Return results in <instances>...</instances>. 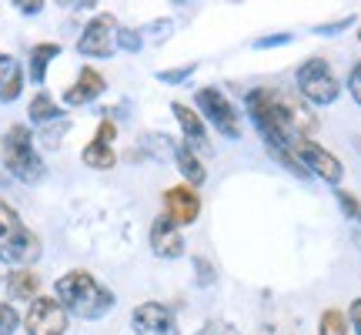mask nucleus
<instances>
[{"label": "nucleus", "mask_w": 361, "mask_h": 335, "mask_svg": "<svg viewBox=\"0 0 361 335\" xmlns=\"http://www.w3.org/2000/svg\"><path fill=\"white\" fill-rule=\"evenodd\" d=\"M194 101H197V107H201V117H207L224 138H241L238 111H234L231 101H228L218 88H201L197 94H194Z\"/></svg>", "instance_id": "423d86ee"}, {"label": "nucleus", "mask_w": 361, "mask_h": 335, "mask_svg": "<svg viewBox=\"0 0 361 335\" xmlns=\"http://www.w3.org/2000/svg\"><path fill=\"white\" fill-rule=\"evenodd\" d=\"M130 329H134V335H178V319L168 305L144 302L130 315Z\"/></svg>", "instance_id": "1a4fd4ad"}, {"label": "nucleus", "mask_w": 361, "mask_h": 335, "mask_svg": "<svg viewBox=\"0 0 361 335\" xmlns=\"http://www.w3.org/2000/svg\"><path fill=\"white\" fill-rule=\"evenodd\" d=\"M117 47L128 54H137L144 47V37L141 30H130V27H124V30H117Z\"/></svg>", "instance_id": "5701e85b"}, {"label": "nucleus", "mask_w": 361, "mask_h": 335, "mask_svg": "<svg viewBox=\"0 0 361 335\" xmlns=\"http://www.w3.org/2000/svg\"><path fill=\"white\" fill-rule=\"evenodd\" d=\"M40 258V238L27 228L7 201H0V261L27 269Z\"/></svg>", "instance_id": "f03ea898"}, {"label": "nucleus", "mask_w": 361, "mask_h": 335, "mask_svg": "<svg viewBox=\"0 0 361 335\" xmlns=\"http://www.w3.org/2000/svg\"><path fill=\"white\" fill-rule=\"evenodd\" d=\"M114 44H117V20L111 13H97L84 34L78 37V51L84 57H111L114 54Z\"/></svg>", "instance_id": "6e6552de"}, {"label": "nucleus", "mask_w": 361, "mask_h": 335, "mask_svg": "<svg viewBox=\"0 0 361 335\" xmlns=\"http://www.w3.org/2000/svg\"><path fill=\"white\" fill-rule=\"evenodd\" d=\"M57 292V302L64 305L67 312H74L78 319H101L107 312L114 309V292L104 288L90 271H67L57 278L54 285Z\"/></svg>", "instance_id": "f257e3e1"}, {"label": "nucleus", "mask_w": 361, "mask_h": 335, "mask_svg": "<svg viewBox=\"0 0 361 335\" xmlns=\"http://www.w3.org/2000/svg\"><path fill=\"white\" fill-rule=\"evenodd\" d=\"M171 111H174V117H178V124H180V131H184V138H188V144H207L204 117L197 114V111H191L188 104H174Z\"/></svg>", "instance_id": "ddd939ff"}, {"label": "nucleus", "mask_w": 361, "mask_h": 335, "mask_svg": "<svg viewBox=\"0 0 361 335\" xmlns=\"http://www.w3.org/2000/svg\"><path fill=\"white\" fill-rule=\"evenodd\" d=\"M27 114H30L34 124H51V121H61V107L54 104V98L47 94V90H40V94H34V101H30V107H27Z\"/></svg>", "instance_id": "a211bd4d"}, {"label": "nucleus", "mask_w": 361, "mask_h": 335, "mask_svg": "<svg viewBox=\"0 0 361 335\" xmlns=\"http://www.w3.org/2000/svg\"><path fill=\"white\" fill-rule=\"evenodd\" d=\"M84 165L90 168H97V171H107V168H114L117 165V155H114V148L111 144H101V141H90L87 148H84Z\"/></svg>", "instance_id": "6ab92c4d"}, {"label": "nucleus", "mask_w": 361, "mask_h": 335, "mask_svg": "<svg viewBox=\"0 0 361 335\" xmlns=\"http://www.w3.org/2000/svg\"><path fill=\"white\" fill-rule=\"evenodd\" d=\"M298 90L311 104H331V101H338L341 84H338L335 71L328 67L324 57H311V61H305V64L298 67Z\"/></svg>", "instance_id": "20e7f679"}, {"label": "nucleus", "mask_w": 361, "mask_h": 335, "mask_svg": "<svg viewBox=\"0 0 361 335\" xmlns=\"http://www.w3.org/2000/svg\"><path fill=\"white\" fill-rule=\"evenodd\" d=\"M291 155L301 161V168H305L308 175H318V178L328 181V184H338V181H341V175H345L341 161H338L331 151H324L322 144L308 141V138H298V141H291Z\"/></svg>", "instance_id": "0eeeda50"}, {"label": "nucleus", "mask_w": 361, "mask_h": 335, "mask_svg": "<svg viewBox=\"0 0 361 335\" xmlns=\"http://www.w3.org/2000/svg\"><path fill=\"white\" fill-rule=\"evenodd\" d=\"M57 54H61V44H34V51H30V81L34 84H44L47 64H51Z\"/></svg>", "instance_id": "f3484780"}, {"label": "nucleus", "mask_w": 361, "mask_h": 335, "mask_svg": "<svg viewBox=\"0 0 361 335\" xmlns=\"http://www.w3.org/2000/svg\"><path fill=\"white\" fill-rule=\"evenodd\" d=\"M318 335H348V319H345V312H338V309L324 312L322 322H318Z\"/></svg>", "instance_id": "aec40b11"}, {"label": "nucleus", "mask_w": 361, "mask_h": 335, "mask_svg": "<svg viewBox=\"0 0 361 335\" xmlns=\"http://www.w3.org/2000/svg\"><path fill=\"white\" fill-rule=\"evenodd\" d=\"M0 148H4V165H7V171H11L17 181L34 184V181L44 178V161H40L37 148H34V134H30L27 124L7 128Z\"/></svg>", "instance_id": "7ed1b4c3"}, {"label": "nucleus", "mask_w": 361, "mask_h": 335, "mask_svg": "<svg viewBox=\"0 0 361 335\" xmlns=\"http://www.w3.org/2000/svg\"><path fill=\"white\" fill-rule=\"evenodd\" d=\"M67 128H71L67 121H57V124H51V128H44V141H47V144H51V148H54V144L61 141V134H64Z\"/></svg>", "instance_id": "bb28decb"}, {"label": "nucleus", "mask_w": 361, "mask_h": 335, "mask_svg": "<svg viewBox=\"0 0 361 335\" xmlns=\"http://www.w3.org/2000/svg\"><path fill=\"white\" fill-rule=\"evenodd\" d=\"M17 7H20L24 13H40V11H44V4H40V0H20Z\"/></svg>", "instance_id": "2f4dec72"}, {"label": "nucleus", "mask_w": 361, "mask_h": 335, "mask_svg": "<svg viewBox=\"0 0 361 335\" xmlns=\"http://www.w3.org/2000/svg\"><path fill=\"white\" fill-rule=\"evenodd\" d=\"M20 329V315L11 302H0V335H13Z\"/></svg>", "instance_id": "412c9836"}, {"label": "nucleus", "mask_w": 361, "mask_h": 335, "mask_svg": "<svg viewBox=\"0 0 361 335\" xmlns=\"http://www.w3.org/2000/svg\"><path fill=\"white\" fill-rule=\"evenodd\" d=\"M71 319H67V309L51 295H37L30 302V312L24 319L27 335H64Z\"/></svg>", "instance_id": "39448f33"}, {"label": "nucleus", "mask_w": 361, "mask_h": 335, "mask_svg": "<svg viewBox=\"0 0 361 335\" xmlns=\"http://www.w3.org/2000/svg\"><path fill=\"white\" fill-rule=\"evenodd\" d=\"M358 40H361V30H358Z\"/></svg>", "instance_id": "f704fd0d"}, {"label": "nucleus", "mask_w": 361, "mask_h": 335, "mask_svg": "<svg viewBox=\"0 0 361 335\" xmlns=\"http://www.w3.org/2000/svg\"><path fill=\"white\" fill-rule=\"evenodd\" d=\"M348 90H351V98L361 104V64L351 67V78H348Z\"/></svg>", "instance_id": "cd10ccee"}, {"label": "nucleus", "mask_w": 361, "mask_h": 335, "mask_svg": "<svg viewBox=\"0 0 361 335\" xmlns=\"http://www.w3.org/2000/svg\"><path fill=\"white\" fill-rule=\"evenodd\" d=\"M191 74H194V64H188V67H174V71H161L157 81H164V84H180V81H188Z\"/></svg>", "instance_id": "b1692460"}, {"label": "nucleus", "mask_w": 361, "mask_h": 335, "mask_svg": "<svg viewBox=\"0 0 361 335\" xmlns=\"http://www.w3.org/2000/svg\"><path fill=\"white\" fill-rule=\"evenodd\" d=\"M117 138V128H114V121H101V128H97V134H94V141H101V144H111Z\"/></svg>", "instance_id": "a878e982"}, {"label": "nucleus", "mask_w": 361, "mask_h": 335, "mask_svg": "<svg viewBox=\"0 0 361 335\" xmlns=\"http://www.w3.org/2000/svg\"><path fill=\"white\" fill-rule=\"evenodd\" d=\"M164 208H168V218L174 225H194L201 215V194L194 192L191 184H174L164 192Z\"/></svg>", "instance_id": "9d476101"}, {"label": "nucleus", "mask_w": 361, "mask_h": 335, "mask_svg": "<svg viewBox=\"0 0 361 335\" xmlns=\"http://www.w3.org/2000/svg\"><path fill=\"white\" fill-rule=\"evenodd\" d=\"M281 44H291V34H268V37H258L255 40V47H261V51H268V47H281Z\"/></svg>", "instance_id": "393cba45"}, {"label": "nucleus", "mask_w": 361, "mask_h": 335, "mask_svg": "<svg viewBox=\"0 0 361 335\" xmlns=\"http://www.w3.org/2000/svg\"><path fill=\"white\" fill-rule=\"evenodd\" d=\"M104 78L94 71V67H80V74H78V84H71V88L64 90V104H87L94 101V98H101L104 94Z\"/></svg>", "instance_id": "f8f14e48"}, {"label": "nucleus", "mask_w": 361, "mask_h": 335, "mask_svg": "<svg viewBox=\"0 0 361 335\" xmlns=\"http://www.w3.org/2000/svg\"><path fill=\"white\" fill-rule=\"evenodd\" d=\"M201 335H238V329H231L228 322H207Z\"/></svg>", "instance_id": "c85d7f7f"}, {"label": "nucleus", "mask_w": 361, "mask_h": 335, "mask_svg": "<svg viewBox=\"0 0 361 335\" xmlns=\"http://www.w3.org/2000/svg\"><path fill=\"white\" fill-rule=\"evenodd\" d=\"M348 319H351V325H355V332L361 335V298H355V302H351Z\"/></svg>", "instance_id": "7c9ffc66"}, {"label": "nucleus", "mask_w": 361, "mask_h": 335, "mask_svg": "<svg viewBox=\"0 0 361 335\" xmlns=\"http://www.w3.org/2000/svg\"><path fill=\"white\" fill-rule=\"evenodd\" d=\"M151 252L157 258H180L184 255V238H180V228L168 215H161V218L151 225Z\"/></svg>", "instance_id": "9b49d317"}, {"label": "nucleus", "mask_w": 361, "mask_h": 335, "mask_svg": "<svg viewBox=\"0 0 361 335\" xmlns=\"http://www.w3.org/2000/svg\"><path fill=\"white\" fill-rule=\"evenodd\" d=\"M335 198H338V205H341V211H345V218H351V221H361V201L355 198L351 192H345V188H338L335 192Z\"/></svg>", "instance_id": "4be33fe9"}, {"label": "nucleus", "mask_w": 361, "mask_h": 335, "mask_svg": "<svg viewBox=\"0 0 361 335\" xmlns=\"http://www.w3.org/2000/svg\"><path fill=\"white\" fill-rule=\"evenodd\" d=\"M351 24V17H345V20H338V24H324V27H318V34H338L341 27H348Z\"/></svg>", "instance_id": "473e14b6"}, {"label": "nucleus", "mask_w": 361, "mask_h": 335, "mask_svg": "<svg viewBox=\"0 0 361 335\" xmlns=\"http://www.w3.org/2000/svg\"><path fill=\"white\" fill-rule=\"evenodd\" d=\"M7 292H11V298H34L40 295V278L37 271L30 269H13L11 275H7Z\"/></svg>", "instance_id": "4468645a"}, {"label": "nucleus", "mask_w": 361, "mask_h": 335, "mask_svg": "<svg viewBox=\"0 0 361 335\" xmlns=\"http://www.w3.org/2000/svg\"><path fill=\"white\" fill-rule=\"evenodd\" d=\"M7 61H11V57H7V54H4V51H0V67H4V64H7Z\"/></svg>", "instance_id": "72a5a7b5"}, {"label": "nucleus", "mask_w": 361, "mask_h": 335, "mask_svg": "<svg viewBox=\"0 0 361 335\" xmlns=\"http://www.w3.org/2000/svg\"><path fill=\"white\" fill-rule=\"evenodd\" d=\"M20 90H24V71L7 61V64L0 67V104H11L20 98Z\"/></svg>", "instance_id": "dca6fc26"}, {"label": "nucleus", "mask_w": 361, "mask_h": 335, "mask_svg": "<svg viewBox=\"0 0 361 335\" xmlns=\"http://www.w3.org/2000/svg\"><path fill=\"white\" fill-rule=\"evenodd\" d=\"M174 161H178V168H180V175L188 178V184H204V178H207V171H204V165H201V158L194 155V148L191 144H178L174 148Z\"/></svg>", "instance_id": "2eb2a0df"}, {"label": "nucleus", "mask_w": 361, "mask_h": 335, "mask_svg": "<svg viewBox=\"0 0 361 335\" xmlns=\"http://www.w3.org/2000/svg\"><path fill=\"white\" fill-rule=\"evenodd\" d=\"M194 269H197V282H214V271H211V265H207L204 258H194Z\"/></svg>", "instance_id": "c756f323"}]
</instances>
